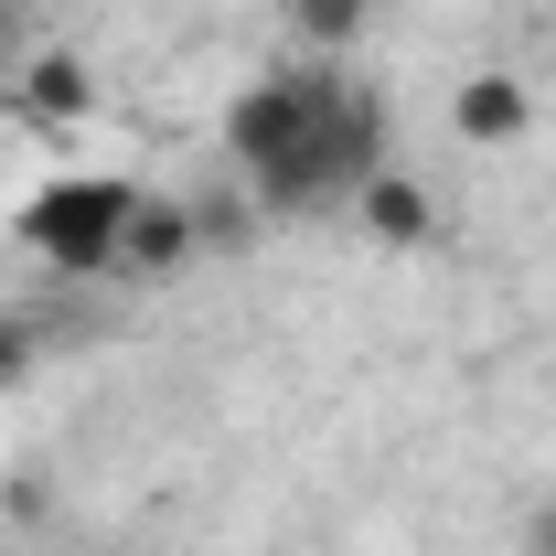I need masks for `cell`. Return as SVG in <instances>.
<instances>
[{"mask_svg": "<svg viewBox=\"0 0 556 556\" xmlns=\"http://www.w3.org/2000/svg\"><path fill=\"white\" fill-rule=\"evenodd\" d=\"M193 257H204V214L182 193H139L129 236H118V278H182Z\"/></svg>", "mask_w": 556, "mask_h": 556, "instance_id": "obj_3", "label": "cell"}, {"mask_svg": "<svg viewBox=\"0 0 556 556\" xmlns=\"http://www.w3.org/2000/svg\"><path fill=\"white\" fill-rule=\"evenodd\" d=\"M535 129V86L525 75H460L450 86V139H471V150H514V139Z\"/></svg>", "mask_w": 556, "mask_h": 556, "instance_id": "obj_5", "label": "cell"}, {"mask_svg": "<svg viewBox=\"0 0 556 556\" xmlns=\"http://www.w3.org/2000/svg\"><path fill=\"white\" fill-rule=\"evenodd\" d=\"M11 108H22L33 129H75V118L97 108V65H86L75 43H43V54H22V75H11Z\"/></svg>", "mask_w": 556, "mask_h": 556, "instance_id": "obj_4", "label": "cell"}, {"mask_svg": "<svg viewBox=\"0 0 556 556\" xmlns=\"http://www.w3.org/2000/svg\"><path fill=\"white\" fill-rule=\"evenodd\" d=\"M150 182H129V172H54L33 204H22V257L54 278H108L118 268V236H129V214Z\"/></svg>", "mask_w": 556, "mask_h": 556, "instance_id": "obj_2", "label": "cell"}, {"mask_svg": "<svg viewBox=\"0 0 556 556\" xmlns=\"http://www.w3.org/2000/svg\"><path fill=\"white\" fill-rule=\"evenodd\" d=\"M225 161L247 172L257 214H321L353 204L386 161H396V118L375 86H332V75H257L225 108Z\"/></svg>", "mask_w": 556, "mask_h": 556, "instance_id": "obj_1", "label": "cell"}, {"mask_svg": "<svg viewBox=\"0 0 556 556\" xmlns=\"http://www.w3.org/2000/svg\"><path fill=\"white\" fill-rule=\"evenodd\" d=\"M525 556H556V503H535V514H525Z\"/></svg>", "mask_w": 556, "mask_h": 556, "instance_id": "obj_9", "label": "cell"}, {"mask_svg": "<svg viewBox=\"0 0 556 556\" xmlns=\"http://www.w3.org/2000/svg\"><path fill=\"white\" fill-rule=\"evenodd\" d=\"M353 214H364V236H375V247H428V236H439V193H428L417 172H396V161L353 193Z\"/></svg>", "mask_w": 556, "mask_h": 556, "instance_id": "obj_6", "label": "cell"}, {"mask_svg": "<svg viewBox=\"0 0 556 556\" xmlns=\"http://www.w3.org/2000/svg\"><path fill=\"white\" fill-rule=\"evenodd\" d=\"M33 364H43V321L0 311V396H22V386H33Z\"/></svg>", "mask_w": 556, "mask_h": 556, "instance_id": "obj_8", "label": "cell"}, {"mask_svg": "<svg viewBox=\"0 0 556 556\" xmlns=\"http://www.w3.org/2000/svg\"><path fill=\"white\" fill-rule=\"evenodd\" d=\"M289 22L321 43V54H343V43H364V22H375V0H289Z\"/></svg>", "mask_w": 556, "mask_h": 556, "instance_id": "obj_7", "label": "cell"}]
</instances>
